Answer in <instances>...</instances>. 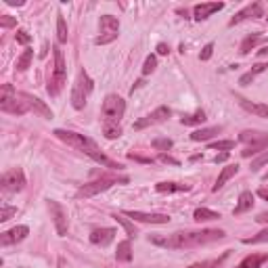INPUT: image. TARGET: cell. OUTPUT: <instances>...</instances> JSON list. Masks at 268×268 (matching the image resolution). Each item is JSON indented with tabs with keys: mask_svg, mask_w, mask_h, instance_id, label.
I'll use <instances>...</instances> for the list:
<instances>
[{
	"mask_svg": "<svg viewBox=\"0 0 268 268\" xmlns=\"http://www.w3.org/2000/svg\"><path fill=\"white\" fill-rule=\"evenodd\" d=\"M224 231L206 228V231H189V233H172V235H149V241L165 250H184V247H199L214 241L224 239Z\"/></svg>",
	"mask_w": 268,
	"mask_h": 268,
	"instance_id": "1",
	"label": "cell"
},
{
	"mask_svg": "<svg viewBox=\"0 0 268 268\" xmlns=\"http://www.w3.org/2000/svg\"><path fill=\"white\" fill-rule=\"evenodd\" d=\"M128 180H130L128 176H111V174H105V176L97 178V180H92V182L84 184V187H80L78 193H75V197H78V199H90V197L99 195V193H105V191L111 189L113 184H126Z\"/></svg>",
	"mask_w": 268,
	"mask_h": 268,
	"instance_id": "2",
	"label": "cell"
},
{
	"mask_svg": "<svg viewBox=\"0 0 268 268\" xmlns=\"http://www.w3.org/2000/svg\"><path fill=\"white\" fill-rule=\"evenodd\" d=\"M0 109L4 113H13V116H23L30 111V107L23 101L21 92H17L11 84H4L2 92H0Z\"/></svg>",
	"mask_w": 268,
	"mask_h": 268,
	"instance_id": "3",
	"label": "cell"
},
{
	"mask_svg": "<svg viewBox=\"0 0 268 268\" xmlns=\"http://www.w3.org/2000/svg\"><path fill=\"white\" fill-rule=\"evenodd\" d=\"M53 134H55V136L59 138V140H63V143H67L69 147H74V149H78V151H82V153H86L88 157H90L92 153H97V151H99L97 143H94L92 138L84 136V134H78V132H72V130H63V128H57Z\"/></svg>",
	"mask_w": 268,
	"mask_h": 268,
	"instance_id": "4",
	"label": "cell"
},
{
	"mask_svg": "<svg viewBox=\"0 0 268 268\" xmlns=\"http://www.w3.org/2000/svg\"><path fill=\"white\" fill-rule=\"evenodd\" d=\"M126 113V101L118 94H107L103 101V107H101V118H103V124H118L122 122Z\"/></svg>",
	"mask_w": 268,
	"mask_h": 268,
	"instance_id": "5",
	"label": "cell"
},
{
	"mask_svg": "<svg viewBox=\"0 0 268 268\" xmlns=\"http://www.w3.org/2000/svg\"><path fill=\"white\" fill-rule=\"evenodd\" d=\"M53 55H55V69H53V78H50V84H48V94L50 97H57L67 82V65H65L63 50L59 46L53 48Z\"/></svg>",
	"mask_w": 268,
	"mask_h": 268,
	"instance_id": "6",
	"label": "cell"
},
{
	"mask_svg": "<svg viewBox=\"0 0 268 268\" xmlns=\"http://www.w3.org/2000/svg\"><path fill=\"white\" fill-rule=\"evenodd\" d=\"M92 92V80L88 78V74L82 69L78 80H75V84L72 88V107L74 109H84L86 107V99L88 94Z\"/></svg>",
	"mask_w": 268,
	"mask_h": 268,
	"instance_id": "7",
	"label": "cell"
},
{
	"mask_svg": "<svg viewBox=\"0 0 268 268\" xmlns=\"http://www.w3.org/2000/svg\"><path fill=\"white\" fill-rule=\"evenodd\" d=\"M99 25H101V36L94 38V44H97V46L109 44V42H113L118 38V34H119V21L113 15H101Z\"/></svg>",
	"mask_w": 268,
	"mask_h": 268,
	"instance_id": "8",
	"label": "cell"
},
{
	"mask_svg": "<svg viewBox=\"0 0 268 268\" xmlns=\"http://www.w3.org/2000/svg\"><path fill=\"white\" fill-rule=\"evenodd\" d=\"M0 187L4 193H19L25 187V174L21 168H13L9 172H4L0 178Z\"/></svg>",
	"mask_w": 268,
	"mask_h": 268,
	"instance_id": "9",
	"label": "cell"
},
{
	"mask_svg": "<svg viewBox=\"0 0 268 268\" xmlns=\"http://www.w3.org/2000/svg\"><path fill=\"white\" fill-rule=\"evenodd\" d=\"M48 212H50V218H53V222H55L57 235H59V237H65L67 228H69V220H67L65 208H63L59 201H48Z\"/></svg>",
	"mask_w": 268,
	"mask_h": 268,
	"instance_id": "10",
	"label": "cell"
},
{
	"mask_svg": "<svg viewBox=\"0 0 268 268\" xmlns=\"http://www.w3.org/2000/svg\"><path fill=\"white\" fill-rule=\"evenodd\" d=\"M170 116H172V111L168 109V107H157L153 113L140 118L138 122H134V130H143V128H149V126H155V124H164Z\"/></svg>",
	"mask_w": 268,
	"mask_h": 268,
	"instance_id": "11",
	"label": "cell"
},
{
	"mask_svg": "<svg viewBox=\"0 0 268 268\" xmlns=\"http://www.w3.org/2000/svg\"><path fill=\"white\" fill-rule=\"evenodd\" d=\"M124 216H128L132 220L138 222H147V224H168L170 216L168 214H149V212H138V209H126L122 212Z\"/></svg>",
	"mask_w": 268,
	"mask_h": 268,
	"instance_id": "12",
	"label": "cell"
},
{
	"mask_svg": "<svg viewBox=\"0 0 268 268\" xmlns=\"http://www.w3.org/2000/svg\"><path fill=\"white\" fill-rule=\"evenodd\" d=\"M30 235V228L28 226H15V228H11V231H4L2 235H0V245L6 247V245H15L19 243V241H23L25 237Z\"/></svg>",
	"mask_w": 268,
	"mask_h": 268,
	"instance_id": "13",
	"label": "cell"
},
{
	"mask_svg": "<svg viewBox=\"0 0 268 268\" xmlns=\"http://www.w3.org/2000/svg\"><path fill=\"white\" fill-rule=\"evenodd\" d=\"M21 97H23L25 103H28L30 111H34V113H38L40 118H46V119L53 118V111H50V107H48L46 103H44V101L36 99V97H31V94H28V92H21Z\"/></svg>",
	"mask_w": 268,
	"mask_h": 268,
	"instance_id": "14",
	"label": "cell"
},
{
	"mask_svg": "<svg viewBox=\"0 0 268 268\" xmlns=\"http://www.w3.org/2000/svg\"><path fill=\"white\" fill-rule=\"evenodd\" d=\"M258 17H264V6L260 4V2H253V4H250V6H245L243 11H239L237 15L231 19V25L241 23L243 19H258Z\"/></svg>",
	"mask_w": 268,
	"mask_h": 268,
	"instance_id": "15",
	"label": "cell"
},
{
	"mask_svg": "<svg viewBox=\"0 0 268 268\" xmlns=\"http://www.w3.org/2000/svg\"><path fill=\"white\" fill-rule=\"evenodd\" d=\"M113 239H116V231L113 228H97V231L90 233V243L101 245V247H107Z\"/></svg>",
	"mask_w": 268,
	"mask_h": 268,
	"instance_id": "16",
	"label": "cell"
},
{
	"mask_svg": "<svg viewBox=\"0 0 268 268\" xmlns=\"http://www.w3.org/2000/svg\"><path fill=\"white\" fill-rule=\"evenodd\" d=\"M224 9V4L222 2H208V4H197L193 13H195V19L197 21H203V19H208L209 15H214V13H218Z\"/></svg>",
	"mask_w": 268,
	"mask_h": 268,
	"instance_id": "17",
	"label": "cell"
},
{
	"mask_svg": "<svg viewBox=\"0 0 268 268\" xmlns=\"http://www.w3.org/2000/svg\"><path fill=\"white\" fill-rule=\"evenodd\" d=\"M239 105L243 107L245 111H250L258 118H268V105H264V103H253V101H250V99L239 97Z\"/></svg>",
	"mask_w": 268,
	"mask_h": 268,
	"instance_id": "18",
	"label": "cell"
},
{
	"mask_svg": "<svg viewBox=\"0 0 268 268\" xmlns=\"http://www.w3.org/2000/svg\"><path fill=\"white\" fill-rule=\"evenodd\" d=\"M252 208H253V193H250V191H243V193L239 195V201H237V206H235L233 214L235 216H241V214L250 212Z\"/></svg>",
	"mask_w": 268,
	"mask_h": 268,
	"instance_id": "19",
	"label": "cell"
},
{
	"mask_svg": "<svg viewBox=\"0 0 268 268\" xmlns=\"http://www.w3.org/2000/svg\"><path fill=\"white\" fill-rule=\"evenodd\" d=\"M237 170H239V165L237 164H231V165H226V168H222V172L218 174V180H216V184L212 187V191H220L224 184L231 180V178L237 174Z\"/></svg>",
	"mask_w": 268,
	"mask_h": 268,
	"instance_id": "20",
	"label": "cell"
},
{
	"mask_svg": "<svg viewBox=\"0 0 268 268\" xmlns=\"http://www.w3.org/2000/svg\"><path fill=\"white\" fill-rule=\"evenodd\" d=\"M266 67H268V63H258V65H253V67L250 69V72L241 75L239 84H241V86H250V82H253V80H256L260 74H262V72H266Z\"/></svg>",
	"mask_w": 268,
	"mask_h": 268,
	"instance_id": "21",
	"label": "cell"
},
{
	"mask_svg": "<svg viewBox=\"0 0 268 268\" xmlns=\"http://www.w3.org/2000/svg\"><path fill=\"white\" fill-rule=\"evenodd\" d=\"M222 128L220 126H212V128H201V130H195L191 132V140H195V143H203V140H209L212 136H216Z\"/></svg>",
	"mask_w": 268,
	"mask_h": 268,
	"instance_id": "22",
	"label": "cell"
},
{
	"mask_svg": "<svg viewBox=\"0 0 268 268\" xmlns=\"http://www.w3.org/2000/svg\"><path fill=\"white\" fill-rule=\"evenodd\" d=\"M266 260H268L266 253H253V256H247L243 262H239L235 268H260L266 262Z\"/></svg>",
	"mask_w": 268,
	"mask_h": 268,
	"instance_id": "23",
	"label": "cell"
},
{
	"mask_svg": "<svg viewBox=\"0 0 268 268\" xmlns=\"http://www.w3.org/2000/svg\"><path fill=\"white\" fill-rule=\"evenodd\" d=\"M90 159H94L97 164H101V165H105V168H109V170H122L124 165L119 164V162H113L111 157H107V155H103L101 151H97V153H92L90 155Z\"/></svg>",
	"mask_w": 268,
	"mask_h": 268,
	"instance_id": "24",
	"label": "cell"
},
{
	"mask_svg": "<svg viewBox=\"0 0 268 268\" xmlns=\"http://www.w3.org/2000/svg\"><path fill=\"white\" fill-rule=\"evenodd\" d=\"M266 138H268V134L256 132V130H243V132H241V136H239V140H243V143H247V145L262 143V140H266Z\"/></svg>",
	"mask_w": 268,
	"mask_h": 268,
	"instance_id": "25",
	"label": "cell"
},
{
	"mask_svg": "<svg viewBox=\"0 0 268 268\" xmlns=\"http://www.w3.org/2000/svg\"><path fill=\"white\" fill-rule=\"evenodd\" d=\"M193 218L197 222H209V220H218L220 214L214 212V209H208V208H197L193 212Z\"/></svg>",
	"mask_w": 268,
	"mask_h": 268,
	"instance_id": "26",
	"label": "cell"
},
{
	"mask_svg": "<svg viewBox=\"0 0 268 268\" xmlns=\"http://www.w3.org/2000/svg\"><path fill=\"white\" fill-rule=\"evenodd\" d=\"M116 258L119 260V262H130V260H132V245H130V241H122V243H118Z\"/></svg>",
	"mask_w": 268,
	"mask_h": 268,
	"instance_id": "27",
	"label": "cell"
},
{
	"mask_svg": "<svg viewBox=\"0 0 268 268\" xmlns=\"http://www.w3.org/2000/svg\"><path fill=\"white\" fill-rule=\"evenodd\" d=\"M111 218L116 220L118 224H122V228L126 231V235H128L130 239H132V237H136V228H134V224H132V222L128 220V216H124V214H113Z\"/></svg>",
	"mask_w": 268,
	"mask_h": 268,
	"instance_id": "28",
	"label": "cell"
},
{
	"mask_svg": "<svg viewBox=\"0 0 268 268\" xmlns=\"http://www.w3.org/2000/svg\"><path fill=\"white\" fill-rule=\"evenodd\" d=\"M264 38L260 36V34H252V36H247L243 42H241V55H247V53H252L253 48H256V44H260Z\"/></svg>",
	"mask_w": 268,
	"mask_h": 268,
	"instance_id": "29",
	"label": "cell"
},
{
	"mask_svg": "<svg viewBox=\"0 0 268 268\" xmlns=\"http://www.w3.org/2000/svg\"><path fill=\"white\" fill-rule=\"evenodd\" d=\"M159 193H180V191H189V184H176V182H159L155 187Z\"/></svg>",
	"mask_w": 268,
	"mask_h": 268,
	"instance_id": "30",
	"label": "cell"
},
{
	"mask_svg": "<svg viewBox=\"0 0 268 268\" xmlns=\"http://www.w3.org/2000/svg\"><path fill=\"white\" fill-rule=\"evenodd\" d=\"M203 122H206V113H203L201 109L180 118V124H184V126H199V124H203Z\"/></svg>",
	"mask_w": 268,
	"mask_h": 268,
	"instance_id": "31",
	"label": "cell"
},
{
	"mask_svg": "<svg viewBox=\"0 0 268 268\" xmlns=\"http://www.w3.org/2000/svg\"><path fill=\"white\" fill-rule=\"evenodd\" d=\"M268 147V138L266 140H262V143H256V145H247L243 151H241V155L243 157H253V155H260L264 149Z\"/></svg>",
	"mask_w": 268,
	"mask_h": 268,
	"instance_id": "32",
	"label": "cell"
},
{
	"mask_svg": "<svg viewBox=\"0 0 268 268\" xmlns=\"http://www.w3.org/2000/svg\"><path fill=\"white\" fill-rule=\"evenodd\" d=\"M57 40H59V44L67 42V23L63 15H57Z\"/></svg>",
	"mask_w": 268,
	"mask_h": 268,
	"instance_id": "33",
	"label": "cell"
},
{
	"mask_svg": "<svg viewBox=\"0 0 268 268\" xmlns=\"http://www.w3.org/2000/svg\"><path fill=\"white\" fill-rule=\"evenodd\" d=\"M31 59H34V50H31V48H25L23 55L17 59V69H19V72H25V69L30 67Z\"/></svg>",
	"mask_w": 268,
	"mask_h": 268,
	"instance_id": "34",
	"label": "cell"
},
{
	"mask_svg": "<svg viewBox=\"0 0 268 268\" xmlns=\"http://www.w3.org/2000/svg\"><path fill=\"white\" fill-rule=\"evenodd\" d=\"M103 134H105V138H119V136H122V126L103 124Z\"/></svg>",
	"mask_w": 268,
	"mask_h": 268,
	"instance_id": "35",
	"label": "cell"
},
{
	"mask_svg": "<svg viewBox=\"0 0 268 268\" xmlns=\"http://www.w3.org/2000/svg\"><path fill=\"white\" fill-rule=\"evenodd\" d=\"M266 164H268V151L260 153V155H256V159H252V172H258L260 168H264Z\"/></svg>",
	"mask_w": 268,
	"mask_h": 268,
	"instance_id": "36",
	"label": "cell"
},
{
	"mask_svg": "<svg viewBox=\"0 0 268 268\" xmlns=\"http://www.w3.org/2000/svg\"><path fill=\"white\" fill-rule=\"evenodd\" d=\"M243 243L247 245H256V243H268V228L266 231H260L256 237H250V239H243Z\"/></svg>",
	"mask_w": 268,
	"mask_h": 268,
	"instance_id": "37",
	"label": "cell"
},
{
	"mask_svg": "<svg viewBox=\"0 0 268 268\" xmlns=\"http://www.w3.org/2000/svg\"><path fill=\"white\" fill-rule=\"evenodd\" d=\"M155 67H157V57L155 55H149L145 59V65H143V74L145 75H149V74H153L155 72Z\"/></svg>",
	"mask_w": 268,
	"mask_h": 268,
	"instance_id": "38",
	"label": "cell"
},
{
	"mask_svg": "<svg viewBox=\"0 0 268 268\" xmlns=\"http://www.w3.org/2000/svg\"><path fill=\"white\" fill-rule=\"evenodd\" d=\"M235 147V140H216V143H209V149L216 151H228Z\"/></svg>",
	"mask_w": 268,
	"mask_h": 268,
	"instance_id": "39",
	"label": "cell"
},
{
	"mask_svg": "<svg viewBox=\"0 0 268 268\" xmlns=\"http://www.w3.org/2000/svg\"><path fill=\"white\" fill-rule=\"evenodd\" d=\"M153 149H157V151H170L172 149V140L170 138H155L153 140Z\"/></svg>",
	"mask_w": 268,
	"mask_h": 268,
	"instance_id": "40",
	"label": "cell"
},
{
	"mask_svg": "<svg viewBox=\"0 0 268 268\" xmlns=\"http://www.w3.org/2000/svg\"><path fill=\"white\" fill-rule=\"evenodd\" d=\"M15 214H17V208H13V206H2V208H0V222L11 220V216H15Z\"/></svg>",
	"mask_w": 268,
	"mask_h": 268,
	"instance_id": "41",
	"label": "cell"
},
{
	"mask_svg": "<svg viewBox=\"0 0 268 268\" xmlns=\"http://www.w3.org/2000/svg\"><path fill=\"white\" fill-rule=\"evenodd\" d=\"M224 260V258H222ZM222 260H206V262H195V264H191L189 268H218Z\"/></svg>",
	"mask_w": 268,
	"mask_h": 268,
	"instance_id": "42",
	"label": "cell"
},
{
	"mask_svg": "<svg viewBox=\"0 0 268 268\" xmlns=\"http://www.w3.org/2000/svg\"><path fill=\"white\" fill-rule=\"evenodd\" d=\"M212 53H214V44H212V42H208L206 46H203V50H201L199 59H201V61H209V57H212Z\"/></svg>",
	"mask_w": 268,
	"mask_h": 268,
	"instance_id": "43",
	"label": "cell"
},
{
	"mask_svg": "<svg viewBox=\"0 0 268 268\" xmlns=\"http://www.w3.org/2000/svg\"><path fill=\"white\" fill-rule=\"evenodd\" d=\"M15 40H17L19 44H25V46H28V44L31 42V36L28 34V31L21 30V31H17V34H15Z\"/></svg>",
	"mask_w": 268,
	"mask_h": 268,
	"instance_id": "44",
	"label": "cell"
},
{
	"mask_svg": "<svg viewBox=\"0 0 268 268\" xmlns=\"http://www.w3.org/2000/svg\"><path fill=\"white\" fill-rule=\"evenodd\" d=\"M0 25H2V28H15V25H17V19H13V17H9V15H2V17H0Z\"/></svg>",
	"mask_w": 268,
	"mask_h": 268,
	"instance_id": "45",
	"label": "cell"
},
{
	"mask_svg": "<svg viewBox=\"0 0 268 268\" xmlns=\"http://www.w3.org/2000/svg\"><path fill=\"white\" fill-rule=\"evenodd\" d=\"M170 53V46L165 42H159L157 44V55H168Z\"/></svg>",
	"mask_w": 268,
	"mask_h": 268,
	"instance_id": "46",
	"label": "cell"
},
{
	"mask_svg": "<svg viewBox=\"0 0 268 268\" xmlns=\"http://www.w3.org/2000/svg\"><path fill=\"white\" fill-rule=\"evenodd\" d=\"M159 159H162V162H165V164H174V165H178V164H180V162H178V159L170 157V155H165V153H162V155H159Z\"/></svg>",
	"mask_w": 268,
	"mask_h": 268,
	"instance_id": "47",
	"label": "cell"
},
{
	"mask_svg": "<svg viewBox=\"0 0 268 268\" xmlns=\"http://www.w3.org/2000/svg\"><path fill=\"white\" fill-rule=\"evenodd\" d=\"M226 159H228V151H222L220 155L214 157V164H222V162H226Z\"/></svg>",
	"mask_w": 268,
	"mask_h": 268,
	"instance_id": "48",
	"label": "cell"
},
{
	"mask_svg": "<svg viewBox=\"0 0 268 268\" xmlns=\"http://www.w3.org/2000/svg\"><path fill=\"white\" fill-rule=\"evenodd\" d=\"M128 157H130V159H136V162H143V164H151V159H145V157H138V155H134V153H128Z\"/></svg>",
	"mask_w": 268,
	"mask_h": 268,
	"instance_id": "49",
	"label": "cell"
},
{
	"mask_svg": "<svg viewBox=\"0 0 268 268\" xmlns=\"http://www.w3.org/2000/svg\"><path fill=\"white\" fill-rule=\"evenodd\" d=\"M256 220H258V222H262V224H268V212H262Z\"/></svg>",
	"mask_w": 268,
	"mask_h": 268,
	"instance_id": "50",
	"label": "cell"
},
{
	"mask_svg": "<svg viewBox=\"0 0 268 268\" xmlns=\"http://www.w3.org/2000/svg\"><path fill=\"white\" fill-rule=\"evenodd\" d=\"M9 6H23V0H6Z\"/></svg>",
	"mask_w": 268,
	"mask_h": 268,
	"instance_id": "51",
	"label": "cell"
},
{
	"mask_svg": "<svg viewBox=\"0 0 268 268\" xmlns=\"http://www.w3.org/2000/svg\"><path fill=\"white\" fill-rule=\"evenodd\" d=\"M258 195L262 197V199H266V201H268V189H260V191H258Z\"/></svg>",
	"mask_w": 268,
	"mask_h": 268,
	"instance_id": "52",
	"label": "cell"
},
{
	"mask_svg": "<svg viewBox=\"0 0 268 268\" xmlns=\"http://www.w3.org/2000/svg\"><path fill=\"white\" fill-rule=\"evenodd\" d=\"M264 17H266V21H268V15H264Z\"/></svg>",
	"mask_w": 268,
	"mask_h": 268,
	"instance_id": "53",
	"label": "cell"
}]
</instances>
